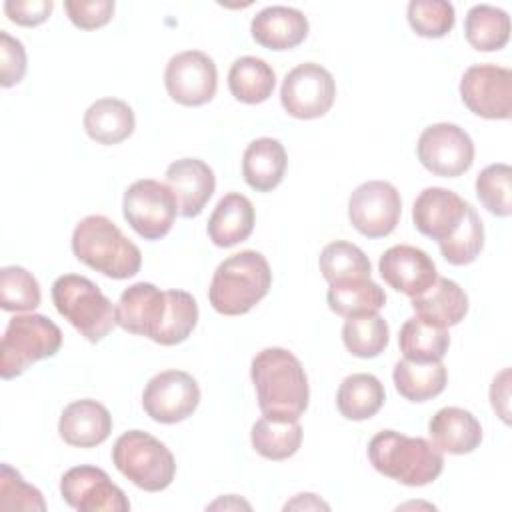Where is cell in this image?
Listing matches in <instances>:
<instances>
[{"label": "cell", "instance_id": "6da1fadb", "mask_svg": "<svg viewBox=\"0 0 512 512\" xmlns=\"http://www.w3.org/2000/svg\"><path fill=\"white\" fill-rule=\"evenodd\" d=\"M252 384L264 418L292 422L298 420L310 400L308 378L302 362L286 348H264L250 364Z\"/></svg>", "mask_w": 512, "mask_h": 512}, {"label": "cell", "instance_id": "7a4b0ae2", "mask_svg": "<svg viewBox=\"0 0 512 512\" xmlns=\"http://www.w3.org/2000/svg\"><path fill=\"white\" fill-rule=\"evenodd\" d=\"M72 252L88 268L114 280L132 278L142 266L140 248L102 214H90L76 224Z\"/></svg>", "mask_w": 512, "mask_h": 512}, {"label": "cell", "instance_id": "3957f363", "mask_svg": "<svg viewBox=\"0 0 512 512\" xmlns=\"http://www.w3.org/2000/svg\"><path fill=\"white\" fill-rule=\"evenodd\" d=\"M368 458L380 474L404 486H426L444 468L442 450L434 442L396 430L378 432L368 444Z\"/></svg>", "mask_w": 512, "mask_h": 512}, {"label": "cell", "instance_id": "277c9868", "mask_svg": "<svg viewBox=\"0 0 512 512\" xmlns=\"http://www.w3.org/2000/svg\"><path fill=\"white\" fill-rule=\"evenodd\" d=\"M272 272L264 254L242 250L228 256L214 270L208 298L216 312L240 316L250 312L270 290Z\"/></svg>", "mask_w": 512, "mask_h": 512}, {"label": "cell", "instance_id": "5b68a950", "mask_svg": "<svg viewBox=\"0 0 512 512\" xmlns=\"http://www.w3.org/2000/svg\"><path fill=\"white\" fill-rule=\"evenodd\" d=\"M52 302L88 342L104 340L116 326V306L86 276L64 274L52 284Z\"/></svg>", "mask_w": 512, "mask_h": 512}, {"label": "cell", "instance_id": "8992f818", "mask_svg": "<svg viewBox=\"0 0 512 512\" xmlns=\"http://www.w3.org/2000/svg\"><path fill=\"white\" fill-rule=\"evenodd\" d=\"M112 462L124 478L146 492L168 488L176 474V462L166 444L142 430H128L116 438Z\"/></svg>", "mask_w": 512, "mask_h": 512}, {"label": "cell", "instance_id": "52a82bcc", "mask_svg": "<svg viewBox=\"0 0 512 512\" xmlns=\"http://www.w3.org/2000/svg\"><path fill=\"white\" fill-rule=\"evenodd\" d=\"M62 346L60 328L42 314H16L10 318L0 352V376L4 380L24 374L34 362L52 358Z\"/></svg>", "mask_w": 512, "mask_h": 512}, {"label": "cell", "instance_id": "ba28073f", "mask_svg": "<svg viewBox=\"0 0 512 512\" xmlns=\"http://www.w3.org/2000/svg\"><path fill=\"white\" fill-rule=\"evenodd\" d=\"M122 214L144 240L164 238L178 214V204L168 184L142 178L132 182L122 198Z\"/></svg>", "mask_w": 512, "mask_h": 512}, {"label": "cell", "instance_id": "9c48e42d", "mask_svg": "<svg viewBox=\"0 0 512 512\" xmlns=\"http://www.w3.org/2000/svg\"><path fill=\"white\" fill-rule=\"evenodd\" d=\"M334 98L336 82L332 74L316 62L298 64L282 80L280 102L292 118H320L332 108Z\"/></svg>", "mask_w": 512, "mask_h": 512}, {"label": "cell", "instance_id": "30bf717a", "mask_svg": "<svg viewBox=\"0 0 512 512\" xmlns=\"http://www.w3.org/2000/svg\"><path fill=\"white\" fill-rule=\"evenodd\" d=\"M416 154L420 164L436 176H462L474 162V142L464 128L450 122L430 124L422 130Z\"/></svg>", "mask_w": 512, "mask_h": 512}, {"label": "cell", "instance_id": "8fae6325", "mask_svg": "<svg viewBox=\"0 0 512 512\" xmlns=\"http://www.w3.org/2000/svg\"><path fill=\"white\" fill-rule=\"evenodd\" d=\"M402 214L400 192L384 180L360 184L348 200L350 224L366 238H384L394 232Z\"/></svg>", "mask_w": 512, "mask_h": 512}, {"label": "cell", "instance_id": "7c38bea8", "mask_svg": "<svg viewBox=\"0 0 512 512\" xmlns=\"http://www.w3.org/2000/svg\"><path fill=\"white\" fill-rule=\"evenodd\" d=\"M200 404V388L184 370H164L152 376L142 392L144 412L160 424H176L194 414Z\"/></svg>", "mask_w": 512, "mask_h": 512}, {"label": "cell", "instance_id": "4fadbf2b", "mask_svg": "<svg viewBox=\"0 0 512 512\" xmlns=\"http://www.w3.org/2000/svg\"><path fill=\"white\" fill-rule=\"evenodd\" d=\"M464 106L480 118L508 120L512 112V72L496 64H474L460 80Z\"/></svg>", "mask_w": 512, "mask_h": 512}, {"label": "cell", "instance_id": "5bb4252c", "mask_svg": "<svg viewBox=\"0 0 512 512\" xmlns=\"http://www.w3.org/2000/svg\"><path fill=\"white\" fill-rule=\"evenodd\" d=\"M164 86L174 102L182 106H202L216 94V64L200 50L178 52L166 64Z\"/></svg>", "mask_w": 512, "mask_h": 512}, {"label": "cell", "instance_id": "9a60e30c", "mask_svg": "<svg viewBox=\"0 0 512 512\" xmlns=\"http://www.w3.org/2000/svg\"><path fill=\"white\" fill-rule=\"evenodd\" d=\"M60 494L80 512H128L130 502L122 488L98 466H74L60 478Z\"/></svg>", "mask_w": 512, "mask_h": 512}, {"label": "cell", "instance_id": "2e32d148", "mask_svg": "<svg viewBox=\"0 0 512 512\" xmlns=\"http://www.w3.org/2000/svg\"><path fill=\"white\" fill-rule=\"evenodd\" d=\"M168 312L166 290L150 282L128 286L116 304V324L130 334L146 336L156 342Z\"/></svg>", "mask_w": 512, "mask_h": 512}, {"label": "cell", "instance_id": "e0dca14e", "mask_svg": "<svg viewBox=\"0 0 512 512\" xmlns=\"http://www.w3.org/2000/svg\"><path fill=\"white\" fill-rule=\"evenodd\" d=\"M384 282L410 298L424 294L438 278L434 260L420 248L410 244H396L388 248L378 262Z\"/></svg>", "mask_w": 512, "mask_h": 512}, {"label": "cell", "instance_id": "ac0fdd59", "mask_svg": "<svg viewBox=\"0 0 512 512\" xmlns=\"http://www.w3.org/2000/svg\"><path fill=\"white\" fill-rule=\"evenodd\" d=\"M468 206L470 204L454 190L430 186L414 200L412 220L420 234L436 242H444L458 230Z\"/></svg>", "mask_w": 512, "mask_h": 512}, {"label": "cell", "instance_id": "d6986e66", "mask_svg": "<svg viewBox=\"0 0 512 512\" xmlns=\"http://www.w3.org/2000/svg\"><path fill=\"white\" fill-rule=\"evenodd\" d=\"M166 184L176 198L178 214L196 218L214 194L216 176L204 160L180 158L166 168Z\"/></svg>", "mask_w": 512, "mask_h": 512}, {"label": "cell", "instance_id": "ffe728a7", "mask_svg": "<svg viewBox=\"0 0 512 512\" xmlns=\"http://www.w3.org/2000/svg\"><path fill=\"white\" fill-rule=\"evenodd\" d=\"M60 438L76 448H94L112 432V416L104 404L92 398L70 402L58 420Z\"/></svg>", "mask_w": 512, "mask_h": 512}, {"label": "cell", "instance_id": "44dd1931", "mask_svg": "<svg viewBox=\"0 0 512 512\" xmlns=\"http://www.w3.org/2000/svg\"><path fill=\"white\" fill-rule=\"evenodd\" d=\"M250 32L268 50H290L308 36V18L292 6H266L252 18Z\"/></svg>", "mask_w": 512, "mask_h": 512}, {"label": "cell", "instance_id": "7402d4cb", "mask_svg": "<svg viewBox=\"0 0 512 512\" xmlns=\"http://www.w3.org/2000/svg\"><path fill=\"white\" fill-rule=\"evenodd\" d=\"M432 442L448 454H468L482 442V426L476 416L458 406L440 408L428 422Z\"/></svg>", "mask_w": 512, "mask_h": 512}, {"label": "cell", "instance_id": "603a6c76", "mask_svg": "<svg viewBox=\"0 0 512 512\" xmlns=\"http://www.w3.org/2000/svg\"><path fill=\"white\" fill-rule=\"evenodd\" d=\"M254 230V206L240 192L224 194L208 218L212 244L230 248L244 242Z\"/></svg>", "mask_w": 512, "mask_h": 512}, {"label": "cell", "instance_id": "cb8c5ba5", "mask_svg": "<svg viewBox=\"0 0 512 512\" xmlns=\"http://www.w3.org/2000/svg\"><path fill=\"white\" fill-rule=\"evenodd\" d=\"M412 308L420 320L438 328H450L464 320L468 296L454 280L438 276L424 294L412 298Z\"/></svg>", "mask_w": 512, "mask_h": 512}, {"label": "cell", "instance_id": "d4e9b609", "mask_svg": "<svg viewBox=\"0 0 512 512\" xmlns=\"http://www.w3.org/2000/svg\"><path fill=\"white\" fill-rule=\"evenodd\" d=\"M288 156L280 140L258 138L252 140L242 156V176L256 192L274 190L286 172Z\"/></svg>", "mask_w": 512, "mask_h": 512}, {"label": "cell", "instance_id": "484cf974", "mask_svg": "<svg viewBox=\"0 0 512 512\" xmlns=\"http://www.w3.org/2000/svg\"><path fill=\"white\" fill-rule=\"evenodd\" d=\"M136 126L132 108L120 98H100L84 112V130L98 144H120Z\"/></svg>", "mask_w": 512, "mask_h": 512}, {"label": "cell", "instance_id": "4316f807", "mask_svg": "<svg viewBox=\"0 0 512 512\" xmlns=\"http://www.w3.org/2000/svg\"><path fill=\"white\" fill-rule=\"evenodd\" d=\"M394 386L400 396L410 402H426L444 392L448 370L442 362L398 360L392 372Z\"/></svg>", "mask_w": 512, "mask_h": 512}, {"label": "cell", "instance_id": "83f0119b", "mask_svg": "<svg viewBox=\"0 0 512 512\" xmlns=\"http://www.w3.org/2000/svg\"><path fill=\"white\" fill-rule=\"evenodd\" d=\"M384 400L386 392L382 382L368 372L346 376L336 394V406L340 414L356 422L372 418L384 406Z\"/></svg>", "mask_w": 512, "mask_h": 512}, {"label": "cell", "instance_id": "f1b7e54d", "mask_svg": "<svg viewBox=\"0 0 512 512\" xmlns=\"http://www.w3.org/2000/svg\"><path fill=\"white\" fill-rule=\"evenodd\" d=\"M276 86L272 66L256 56H242L232 62L228 72L230 94L244 104H260L268 100Z\"/></svg>", "mask_w": 512, "mask_h": 512}, {"label": "cell", "instance_id": "f546056e", "mask_svg": "<svg viewBox=\"0 0 512 512\" xmlns=\"http://www.w3.org/2000/svg\"><path fill=\"white\" fill-rule=\"evenodd\" d=\"M326 300L332 312L352 318L376 314L386 304V294L372 278H354L330 284Z\"/></svg>", "mask_w": 512, "mask_h": 512}, {"label": "cell", "instance_id": "4dcf8cb0", "mask_svg": "<svg viewBox=\"0 0 512 512\" xmlns=\"http://www.w3.org/2000/svg\"><path fill=\"white\" fill-rule=\"evenodd\" d=\"M398 346L406 360L442 362L450 346V334L446 328H438L412 316L400 328Z\"/></svg>", "mask_w": 512, "mask_h": 512}, {"label": "cell", "instance_id": "1f68e13d", "mask_svg": "<svg viewBox=\"0 0 512 512\" xmlns=\"http://www.w3.org/2000/svg\"><path fill=\"white\" fill-rule=\"evenodd\" d=\"M464 34L474 50H500L510 40V16L502 8L490 4H476L466 14Z\"/></svg>", "mask_w": 512, "mask_h": 512}, {"label": "cell", "instance_id": "d6a6232c", "mask_svg": "<svg viewBox=\"0 0 512 512\" xmlns=\"http://www.w3.org/2000/svg\"><path fill=\"white\" fill-rule=\"evenodd\" d=\"M250 440L254 450L268 460H286L294 456L302 444V426L298 420L282 422L260 418L254 422Z\"/></svg>", "mask_w": 512, "mask_h": 512}, {"label": "cell", "instance_id": "836d02e7", "mask_svg": "<svg viewBox=\"0 0 512 512\" xmlns=\"http://www.w3.org/2000/svg\"><path fill=\"white\" fill-rule=\"evenodd\" d=\"M318 266L328 284L354 278H370L372 272L368 256L356 244L346 240L326 244L320 252Z\"/></svg>", "mask_w": 512, "mask_h": 512}, {"label": "cell", "instance_id": "e575fe53", "mask_svg": "<svg viewBox=\"0 0 512 512\" xmlns=\"http://www.w3.org/2000/svg\"><path fill=\"white\" fill-rule=\"evenodd\" d=\"M388 338V324L378 312L346 318L342 326V342L358 358H376L388 346Z\"/></svg>", "mask_w": 512, "mask_h": 512}, {"label": "cell", "instance_id": "d590c367", "mask_svg": "<svg viewBox=\"0 0 512 512\" xmlns=\"http://www.w3.org/2000/svg\"><path fill=\"white\" fill-rule=\"evenodd\" d=\"M438 246L444 260L452 266H466L478 258L484 248V224L472 204L458 230L444 242H438Z\"/></svg>", "mask_w": 512, "mask_h": 512}, {"label": "cell", "instance_id": "8d00e7d4", "mask_svg": "<svg viewBox=\"0 0 512 512\" xmlns=\"http://www.w3.org/2000/svg\"><path fill=\"white\" fill-rule=\"evenodd\" d=\"M168 312L162 324V330L156 338V344L174 346L184 342L198 322V304L196 298L186 290H166Z\"/></svg>", "mask_w": 512, "mask_h": 512}, {"label": "cell", "instance_id": "74e56055", "mask_svg": "<svg viewBox=\"0 0 512 512\" xmlns=\"http://www.w3.org/2000/svg\"><path fill=\"white\" fill-rule=\"evenodd\" d=\"M476 196L482 206L500 218L512 214V170L504 162L486 166L476 178Z\"/></svg>", "mask_w": 512, "mask_h": 512}, {"label": "cell", "instance_id": "f35d334b", "mask_svg": "<svg viewBox=\"0 0 512 512\" xmlns=\"http://www.w3.org/2000/svg\"><path fill=\"white\" fill-rule=\"evenodd\" d=\"M42 300L40 284L22 266H4L0 270V306L6 312H30Z\"/></svg>", "mask_w": 512, "mask_h": 512}, {"label": "cell", "instance_id": "ab89813d", "mask_svg": "<svg viewBox=\"0 0 512 512\" xmlns=\"http://www.w3.org/2000/svg\"><path fill=\"white\" fill-rule=\"evenodd\" d=\"M406 16L412 30L424 38H442L456 22L454 6L446 0H412Z\"/></svg>", "mask_w": 512, "mask_h": 512}, {"label": "cell", "instance_id": "60d3db41", "mask_svg": "<svg viewBox=\"0 0 512 512\" xmlns=\"http://www.w3.org/2000/svg\"><path fill=\"white\" fill-rule=\"evenodd\" d=\"M0 508L2 510H46L44 496L28 484L10 464L0 468Z\"/></svg>", "mask_w": 512, "mask_h": 512}, {"label": "cell", "instance_id": "b9f144b4", "mask_svg": "<svg viewBox=\"0 0 512 512\" xmlns=\"http://www.w3.org/2000/svg\"><path fill=\"white\" fill-rule=\"evenodd\" d=\"M114 0H66L64 10L70 22L80 30H96L106 26L114 16Z\"/></svg>", "mask_w": 512, "mask_h": 512}, {"label": "cell", "instance_id": "7bdbcfd3", "mask_svg": "<svg viewBox=\"0 0 512 512\" xmlns=\"http://www.w3.org/2000/svg\"><path fill=\"white\" fill-rule=\"evenodd\" d=\"M26 74V50L24 44L10 36L6 30L0 32V84L10 88L18 84Z\"/></svg>", "mask_w": 512, "mask_h": 512}, {"label": "cell", "instance_id": "ee69618b", "mask_svg": "<svg viewBox=\"0 0 512 512\" xmlns=\"http://www.w3.org/2000/svg\"><path fill=\"white\" fill-rule=\"evenodd\" d=\"M52 0H8L4 2L6 16L18 26H38L52 14Z\"/></svg>", "mask_w": 512, "mask_h": 512}, {"label": "cell", "instance_id": "f6af8a7d", "mask_svg": "<svg viewBox=\"0 0 512 512\" xmlns=\"http://www.w3.org/2000/svg\"><path fill=\"white\" fill-rule=\"evenodd\" d=\"M508 398H510V370L504 368L492 382L490 388V400H492V408L500 414V418L504 422H508Z\"/></svg>", "mask_w": 512, "mask_h": 512}, {"label": "cell", "instance_id": "bcb514c9", "mask_svg": "<svg viewBox=\"0 0 512 512\" xmlns=\"http://www.w3.org/2000/svg\"><path fill=\"white\" fill-rule=\"evenodd\" d=\"M320 510V508H324V510H328V504L326 502H322L316 494H298L294 500H290V502H286V506H284V510Z\"/></svg>", "mask_w": 512, "mask_h": 512}]
</instances>
